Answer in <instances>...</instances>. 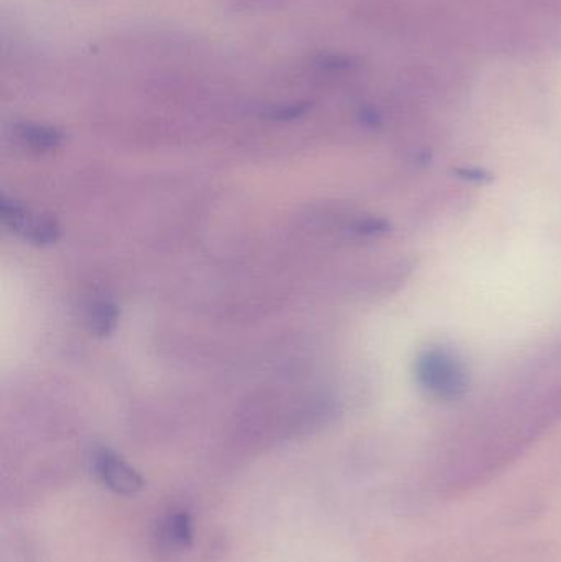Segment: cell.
I'll return each mask as SVG.
<instances>
[{
	"label": "cell",
	"mask_w": 561,
	"mask_h": 562,
	"mask_svg": "<svg viewBox=\"0 0 561 562\" xmlns=\"http://www.w3.org/2000/svg\"><path fill=\"white\" fill-rule=\"evenodd\" d=\"M15 134L22 144L35 151L55 150L65 138L58 128L42 124L16 125Z\"/></svg>",
	"instance_id": "277c9868"
},
{
	"label": "cell",
	"mask_w": 561,
	"mask_h": 562,
	"mask_svg": "<svg viewBox=\"0 0 561 562\" xmlns=\"http://www.w3.org/2000/svg\"><path fill=\"white\" fill-rule=\"evenodd\" d=\"M0 217L3 226L12 233L19 234L26 243L35 246H49L59 239V224L48 214L33 213L29 207L15 200L2 198L0 203Z\"/></svg>",
	"instance_id": "7a4b0ae2"
},
{
	"label": "cell",
	"mask_w": 561,
	"mask_h": 562,
	"mask_svg": "<svg viewBox=\"0 0 561 562\" xmlns=\"http://www.w3.org/2000/svg\"><path fill=\"white\" fill-rule=\"evenodd\" d=\"M310 104L308 102H299V104H287L280 105V108L270 109L267 112V117L272 119V121H295V119L302 117L308 112Z\"/></svg>",
	"instance_id": "52a82bcc"
},
{
	"label": "cell",
	"mask_w": 561,
	"mask_h": 562,
	"mask_svg": "<svg viewBox=\"0 0 561 562\" xmlns=\"http://www.w3.org/2000/svg\"><path fill=\"white\" fill-rule=\"evenodd\" d=\"M119 310L111 301H96L88 310L86 324L89 333L96 337H108L117 327Z\"/></svg>",
	"instance_id": "5b68a950"
},
{
	"label": "cell",
	"mask_w": 561,
	"mask_h": 562,
	"mask_svg": "<svg viewBox=\"0 0 561 562\" xmlns=\"http://www.w3.org/2000/svg\"><path fill=\"white\" fill-rule=\"evenodd\" d=\"M415 380L428 396L444 402L460 400L470 385L463 360L444 346H430L418 353Z\"/></svg>",
	"instance_id": "6da1fadb"
},
{
	"label": "cell",
	"mask_w": 561,
	"mask_h": 562,
	"mask_svg": "<svg viewBox=\"0 0 561 562\" xmlns=\"http://www.w3.org/2000/svg\"><path fill=\"white\" fill-rule=\"evenodd\" d=\"M164 535L173 547H184V544L190 543L191 524L188 515L177 514L168 518Z\"/></svg>",
	"instance_id": "8992f818"
},
{
	"label": "cell",
	"mask_w": 561,
	"mask_h": 562,
	"mask_svg": "<svg viewBox=\"0 0 561 562\" xmlns=\"http://www.w3.org/2000/svg\"><path fill=\"white\" fill-rule=\"evenodd\" d=\"M94 471L102 484L121 495H134L144 488V481L135 469L109 449L94 454Z\"/></svg>",
	"instance_id": "3957f363"
}]
</instances>
